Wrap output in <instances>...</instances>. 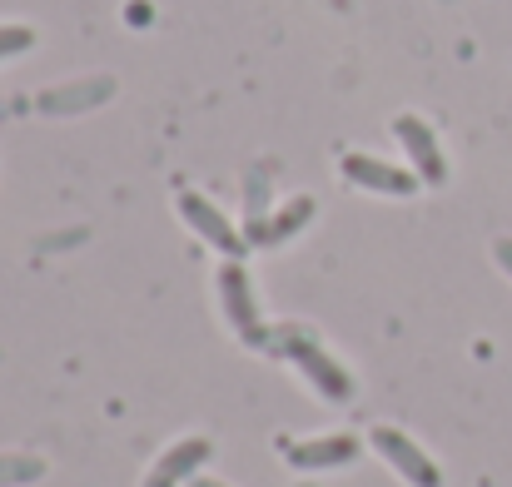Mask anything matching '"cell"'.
Segmentation results:
<instances>
[{"mask_svg":"<svg viewBox=\"0 0 512 487\" xmlns=\"http://www.w3.org/2000/svg\"><path fill=\"white\" fill-rule=\"evenodd\" d=\"M40 478H45V458H35V453H0V487L40 483Z\"/></svg>","mask_w":512,"mask_h":487,"instance_id":"12","label":"cell"},{"mask_svg":"<svg viewBox=\"0 0 512 487\" xmlns=\"http://www.w3.org/2000/svg\"><path fill=\"white\" fill-rule=\"evenodd\" d=\"M314 194H294V199H284V204H274V214L249 234V249H279V244H289L294 234H304L309 229V219H314Z\"/></svg>","mask_w":512,"mask_h":487,"instance_id":"10","label":"cell"},{"mask_svg":"<svg viewBox=\"0 0 512 487\" xmlns=\"http://www.w3.org/2000/svg\"><path fill=\"white\" fill-rule=\"evenodd\" d=\"M179 219L214 249V254H224V259H244L249 254V239H244V229H234V219L209 199V194H199V189H184L179 194Z\"/></svg>","mask_w":512,"mask_h":487,"instance_id":"3","label":"cell"},{"mask_svg":"<svg viewBox=\"0 0 512 487\" xmlns=\"http://www.w3.org/2000/svg\"><path fill=\"white\" fill-rule=\"evenodd\" d=\"M343 179L353 189H368V194H388V199H413L423 189V179L408 169V164H388L378 155H363V150H348L339 160Z\"/></svg>","mask_w":512,"mask_h":487,"instance_id":"5","label":"cell"},{"mask_svg":"<svg viewBox=\"0 0 512 487\" xmlns=\"http://www.w3.org/2000/svg\"><path fill=\"white\" fill-rule=\"evenodd\" d=\"M189 487H229V483H219V478H204V473H199V478H194Z\"/></svg>","mask_w":512,"mask_h":487,"instance_id":"15","label":"cell"},{"mask_svg":"<svg viewBox=\"0 0 512 487\" xmlns=\"http://www.w3.org/2000/svg\"><path fill=\"white\" fill-rule=\"evenodd\" d=\"M30 45H35V30H30V25H20V20L0 25V60H10V55H25Z\"/></svg>","mask_w":512,"mask_h":487,"instance_id":"13","label":"cell"},{"mask_svg":"<svg viewBox=\"0 0 512 487\" xmlns=\"http://www.w3.org/2000/svg\"><path fill=\"white\" fill-rule=\"evenodd\" d=\"M274 214V199H269V174L264 169H249L244 179V239Z\"/></svg>","mask_w":512,"mask_h":487,"instance_id":"11","label":"cell"},{"mask_svg":"<svg viewBox=\"0 0 512 487\" xmlns=\"http://www.w3.org/2000/svg\"><path fill=\"white\" fill-rule=\"evenodd\" d=\"M279 448H284V463L299 468V473L348 468V463H358V453H363V443H358L353 433H324V438H304V443L279 438Z\"/></svg>","mask_w":512,"mask_h":487,"instance_id":"7","label":"cell"},{"mask_svg":"<svg viewBox=\"0 0 512 487\" xmlns=\"http://www.w3.org/2000/svg\"><path fill=\"white\" fill-rule=\"evenodd\" d=\"M214 289H219V309H224L229 328L239 333V343H249V348H269V324H264V314H259V294H254L249 269H244L239 259H224Z\"/></svg>","mask_w":512,"mask_h":487,"instance_id":"2","label":"cell"},{"mask_svg":"<svg viewBox=\"0 0 512 487\" xmlns=\"http://www.w3.org/2000/svg\"><path fill=\"white\" fill-rule=\"evenodd\" d=\"M393 140L408 150V169L428 184V189H443L448 184V155L433 135V125L423 115H393Z\"/></svg>","mask_w":512,"mask_h":487,"instance_id":"6","label":"cell"},{"mask_svg":"<svg viewBox=\"0 0 512 487\" xmlns=\"http://www.w3.org/2000/svg\"><path fill=\"white\" fill-rule=\"evenodd\" d=\"M115 95V80L110 75H80L70 85H55L40 95V115H85L95 105H105Z\"/></svg>","mask_w":512,"mask_h":487,"instance_id":"9","label":"cell"},{"mask_svg":"<svg viewBox=\"0 0 512 487\" xmlns=\"http://www.w3.org/2000/svg\"><path fill=\"white\" fill-rule=\"evenodd\" d=\"M264 353L289 358V363L309 378V388H314L319 398H329V403H348V398H353V373L343 368L309 328H299V324L269 328V348H264Z\"/></svg>","mask_w":512,"mask_h":487,"instance_id":"1","label":"cell"},{"mask_svg":"<svg viewBox=\"0 0 512 487\" xmlns=\"http://www.w3.org/2000/svg\"><path fill=\"white\" fill-rule=\"evenodd\" d=\"M214 458V443L209 438H179L170 443L165 453H160V463L150 468V478L145 487H179V483H194L199 478V468Z\"/></svg>","mask_w":512,"mask_h":487,"instance_id":"8","label":"cell"},{"mask_svg":"<svg viewBox=\"0 0 512 487\" xmlns=\"http://www.w3.org/2000/svg\"><path fill=\"white\" fill-rule=\"evenodd\" d=\"M493 264L503 269L512 279V234H503V239H493Z\"/></svg>","mask_w":512,"mask_h":487,"instance_id":"14","label":"cell"},{"mask_svg":"<svg viewBox=\"0 0 512 487\" xmlns=\"http://www.w3.org/2000/svg\"><path fill=\"white\" fill-rule=\"evenodd\" d=\"M368 448H373V453H378V458H383V463H388L408 487H443L438 463H433V458H428L403 428H388V423L373 428V433H368Z\"/></svg>","mask_w":512,"mask_h":487,"instance_id":"4","label":"cell"}]
</instances>
